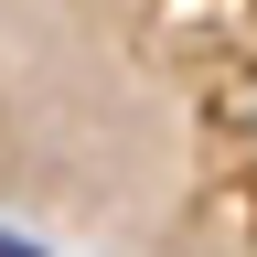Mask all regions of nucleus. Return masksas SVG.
<instances>
[{"label":"nucleus","mask_w":257,"mask_h":257,"mask_svg":"<svg viewBox=\"0 0 257 257\" xmlns=\"http://www.w3.org/2000/svg\"><path fill=\"white\" fill-rule=\"evenodd\" d=\"M0 257H43V246H32V236H0Z\"/></svg>","instance_id":"obj_1"}]
</instances>
